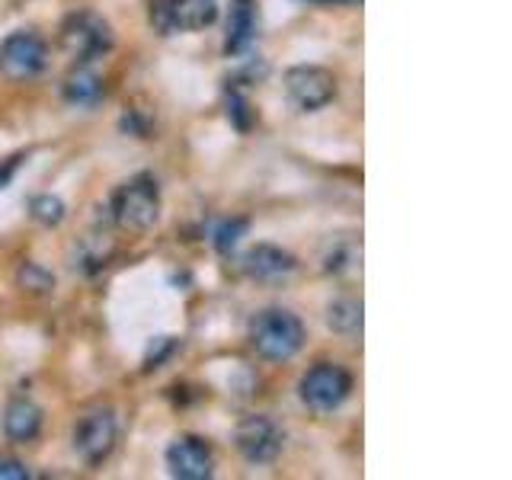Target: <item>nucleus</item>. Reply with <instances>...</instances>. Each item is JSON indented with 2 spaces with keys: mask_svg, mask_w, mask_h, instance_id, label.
Masks as SVG:
<instances>
[{
  "mask_svg": "<svg viewBox=\"0 0 512 480\" xmlns=\"http://www.w3.org/2000/svg\"><path fill=\"white\" fill-rule=\"evenodd\" d=\"M250 346L269 362H288L304 346V324L288 308H263L250 320Z\"/></svg>",
  "mask_w": 512,
  "mask_h": 480,
  "instance_id": "obj_1",
  "label": "nucleus"
},
{
  "mask_svg": "<svg viewBox=\"0 0 512 480\" xmlns=\"http://www.w3.org/2000/svg\"><path fill=\"white\" fill-rule=\"evenodd\" d=\"M160 218V186L151 173H138L112 192V221L122 231H148Z\"/></svg>",
  "mask_w": 512,
  "mask_h": 480,
  "instance_id": "obj_2",
  "label": "nucleus"
},
{
  "mask_svg": "<svg viewBox=\"0 0 512 480\" xmlns=\"http://www.w3.org/2000/svg\"><path fill=\"white\" fill-rule=\"evenodd\" d=\"M61 45L74 61L87 64V61L103 58L112 48V29L103 16H96L93 10H80L61 23Z\"/></svg>",
  "mask_w": 512,
  "mask_h": 480,
  "instance_id": "obj_3",
  "label": "nucleus"
},
{
  "mask_svg": "<svg viewBox=\"0 0 512 480\" xmlns=\"http://www.w3.org/2000/svg\"><path fill=\"white\" fill-rule=\"evenodd\" d=\"M349 391H352V375L343 365L333 362H317L314 368L304 372L298 384L304 407H311L314 413H333L336 407H343Z\"/></svg>",
  "mask_w": 512,
  "mask_h": 480,
  "instance_id": "obj_4",
  "label": "nucleus"
},
{
  "mask_svg": "<svg viewBox=\"0 0 512 480\" xmlns=\"http://www.w3.org/2000/svg\"><path fill=\"white\" fill-rule=\"evenodd\" d=\"M116 439H119L116 413H112L109 407L90 410L84 420L77 423V429H74V452L80 455V461H84V464L96 468V464H103L112 455Z\"/></svg>",
  "mask_w": 512,
  "mask_h": 480,
  "instance_id": "obj_5",
  "label": "nucleus"
},
{
  "mask_svg": "<svg viewBox=\"0 0 512 480\" xmlns=\"http://www.w3.org/2000/svg\"><path fill=\"white\" fill-rule=\"evenodd\" d=\"M234 445L250 464H269L282 455L285 432L276 420H269L263 413L244 416L234 429Z\"/></svg>",
  "mask_w": 512,
  "mask_h": 480,
  "instance_id": "obj_6",
  "label": "nucleus"
},
{
  "mask_svg": "<svg viewBox=\"0 0 512 480\" xmlns=\"http://www.w3.org/2000/svg\"><path fill=\"white\" fill-rule=\"evenodd\" d=\"M285 93L301 112H317L333 103L336 77L320 64H295L285 71Z\"/></svg>",
  "mask_w": 512,
  "mask_h": 480,
  "instance_id": "obj_7",
  "label": "nucleus"
},
{
  "mask_svg": "<svg viewBox=\"0 0 512 480\" xmlns=\"http://www.w3.org/2000/svg\"><path fill=\"white\" fill-rule=\"evenodd\" d=\"M48 64V45L36 32L20 29L0 42V74L10 80H32Z\"/></svg>",
  "mask_w": 512,
  "mask_h": 480,
  "instance_id": "obj_8",
  "label": "nucleus"
},
{
  "mask_svg": "<svg viewBox=\"0 0 512 480\" xmlns=\"http://www.w3.org/2000/svg\"><path fill=\"white\" fill-rule=\"evenodd\" d=\"M167 468L180 480H208L215 474L212 445L199 436H180L167 448Z\"/></svg>",
  "mask_w": 512,
  "mask_h": 480,
  "instance_id": "obj_9",
  "label": "nucleus"
},
{
  "mask_svg": "<svg viewBox=\"0 0 512 480\" xmlns=\"http://www.w3.org/2000/svg\"><path fill=\"white\" fill-rule=\"evenodd\" d=\"M244 272L256 282H279L295 272V256L276 244H256L244 253Z\"/></svg>",
  "mask_w": 512,
  "mask_h": 480,
  "instance_id": "obj_10",
  "label": "nucleus"
},
{
  "mask_svg": "<svg viewBox=\"0 0 512 480\" xmlns=\"http://www.w3.org/2000/svg\"><path fill=\"white\" fill-rule=\"evenodd\" d=\"M167 32H199L218 20L215 0H164Z\"/></svg>",
  "mask_w": 512,
  "mask_h": 480,
  "instance_id": "obj_11",
  "label": "nucleus"
},
{
  "mask_svg": "<svg viewBox=\"0 0 512 480\" xmlns=\"http://www.w3.org/2000/svg\"><path fill=\"white\" fill-rule=\"evenodd\" d=\"M256 39V0H231L228 10V36H224V52L244 55Z\"/></svg>",
  "mask_w": 512,
  "mask_h": 480,
  "instance_id": "obj_12",
  "label": "nucleus"
},
{
  "mask_svg": "<svg viewBox=\"0 0 512 480\" xmlns=\"http://www.w3.org/2000/svg\"><path fill=\"white\" fill-rule=\"evenodd\" d=\"M42 429V410L32 404L29 397H16L7 404L4 410V432L7 439L16 442V445H26L39 436Z\"/></svg>",
  "mask_w": 512,
  "mask_h": 480,
  "instance_id": "obj_13",
  "label": "nucleus"
},
{
  "mask_svg": "<svg viewBox=\"0 0 512 480\" xmlns=\"http://www.w3.org/2000/svg\"><path fill=\"white\" fill-rule=\"evenodd\" d=\"M106 93V84L103 77L90 71L87 64H80L77 71H71L68 77H64V100H68L71 106H96L103 100Z\"/></svg>",
  "mask_w": 512,
  "mask_h": 480,
  "instance_id": "obj_14",
  "label": "nucleus"
},
{
  "mask_svg": "<svg viewBox=\"0 0 512 480\" xmlns=\"http://www.w3.org/2000/svg\"><path fill=\"white\" fill-rule=\"evenodd\" d=\"M327 324H330V330L343 333V336L362 333V301H352V298L330 301L327 304Z\"/></svg>",
  "mask_w": 512,
  "mask_h": 480,
  "instance_id": "obj_15",
  "label": "nucleus"
},
{
  "mask_svg": "<svg viewBox=\"0 0 512 480\" xmlns=\"http://www.w3.org/2000/svg\"><path fill=\"white\" fill-rule=\"evenodd\" d=\"M16 285H20L26 295H52L55 276L39 263H23L20 269H16Z\"/></svg>",
  "mask_w": 512,
  "mask_h": 480,
  "instance_id": "obj_16",
  "label": "nucleus"
},
{
  "mask_svg": "<svg viewBox=\"0 0 512 480\" xmlns=\"http://www.w3.org/2000/svg\"><path fill=\"white\" fill-rule=\"evenodd\" d=\"M224 112H228V122L237 128L240 135H247L253 122H256V112L247 100V90H237V87H228V100H224Z\"/></svg>",
  "mask_w": 512,
  "mask_h": 480,
  "instance_id": "obj_17",
  "label": "nucleus"
},
{
  "mask_svg": "<svg viewBox=\"0 0 512 480\" xmlns=\"http://www.w3.org/2000/svg\"><path fill=\"white\" fill-rule=\"evenodd\" d=\"M29 215L36 224H42V228H58L64 215H68V208H64V202L52 196V192H42V196L29 202Z\"/></svg>",
  "mask_w": 512,
  "mask_h": 480,
  "instance_id": "obj_18",
  "label": "nucleus"
},
{
  "mask_svg": "<svg viewBox=\"0 0 512 480\" xmlns=\"http://www.w3.org/2000/svg\"><path fill=\"white\" fill-rule=\"evenodd\" d=\"M247 231H250V221L247 218H228V221H221L218 228H215V250L221 253V256H231L234 250H237V244L240 240L247 237Z\"/></svg>",
  "mask_w": 512,
  "mask_h": 480,
  "instance_id": "obj_19",
  "label": "nucleus"
},
{
  "mask_svg": "<svg viewBox=\"0 0 512 480\" xmlns=\"http://www.w3.org/2000/svg\"><path fill=\"white\" fill-rule=\"evenodd\" d=\"M176 352V340L173 336H157V340L148 346V356H144V372H154V368L164 365Z\"/></svg>",
  "mask_w": 512,
  "mask_h": 480,
  "instance_id": "obj_20",
  "label": "nucleus"
},
{
  "mask_svg": "<svg viewBox=\"0 0 512 480\" xmlns=\"http://www.w3.org/2000/svg\"><path fill=\"white\" fill-rule=\"evenodd\" d=\"M29 468L16 458H0V480H29Z\"/></svg>",
  "mask_w": 512,
  "mask_h": 480,
  "instance_id": "obj_21",
  "label": "nucleus"
},
{
  "mask_svg": "<svg viewBox=\"0 0 512 480\" xmlns=\"http://www.w3.org/2000/svg\"><path fill=\"white\" fill-rule=\"evenodd\" d=\"M301 4H362V0H301Z\"/></svg>",
  "mask_w": 512,
  "mask_h": 480,
  "instance_id": "obj_22",
  "label": "nucleus"
}]
</instances>
